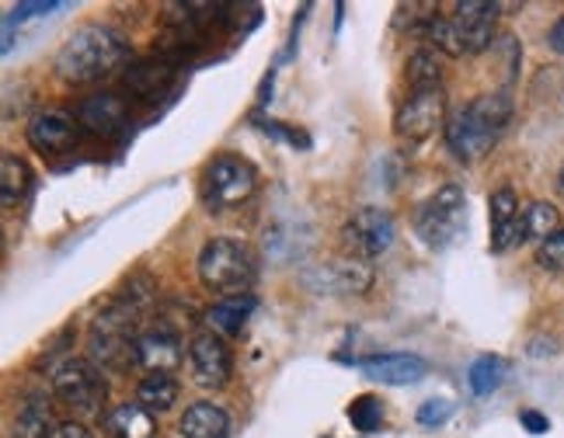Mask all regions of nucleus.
Returning a JSON list of instances; mask_svg holds the SVG:
<instances>
[{"mask_svg": "<svg viewBox=\"0 0 564 438\" xmlns=\"http://www.w3.org/2000/svg\"><path fill=\"white\" fill-rule=\"evenodd\" d=\"M129 59V42L108 25H88L74 32L56 56V74L67 84H95L116 74Z\"/></svg>", "mask_w": 564, "mask_h": 438, "instance_id": "obj_1", "label": "nucleus"}, {"mask_svg": "<svg viewBox=\"0 0 564 438\" xmlns=\"http://www.w3.org/2000/svg\"><path fill=\"white\" fill-rule=\"evenodd\" d=\"M502 8L488 4V0H464V4L453 8L449 18H429L425 21V35H429V50L449 53V56H477L485 53L495 42V25Z\"/></svg>", "mask_w": 564, "mask_h": 438, "instance_id": "obj_2", "label": "nucleus"}, {"mask_svg": "<svg viewBox=\"0 0 564 438\" xmlns=\"http://www.w3.org/2000/svg\"><path fill=\"white\" fill-rule=\"evenodd\" d=\"M512 116V101L506 95H485L474 98L467 108L453 112L446 122V146L457 153L460 161H481L485 153L498 143L502 129Z\"/></svg>", "mask_w": 564, "mask_h": 438, "instance_id": "obj_3", "label": "nucleus"}, {"mask_svg": "<svg viewBox=\"0 0 564 438\" xmlns=\"http://www.w3.org/2000/svg\"><path fill=\"white\" fill-rule=\"evenodd\" d=\"M199 282L216 293V296H245L254 278H258V265L254 254L248 251V244L234 237H213L209 244L199 251Z\"/></svg>", "mask_w": 564, "mask_h": 438, "instance_id": "obj_4", "label": "nucleus"}, {"mask_svg": "<svg viewBox=\"0 0 564 438\" xmlns=\"http://www.w3.org/2000/svg\"><path fill=\"white\" fill-rule=\"evenodd\" d=\"M137 310L126 303H112L101 310L88 331V352L91 362L101 365L105 372H129L137 359Z\"/></svg>", "mask_w": 564, "mask_h": 438, "instance_id": "obj_5", "label": "nucleus"}, {"mask_svg": "<svg viewBox=\"0 0 564 438\" xmlns=\"http://www.w3.org/2000/svg\"><path fill=\"white\" fill-rule=\"evenodd\" d=\"M254 188H258V171L245 157H237V153H220L203 171V202L213 212L248 202Z\"/></svg>", "mask_w": 564, "mask_h": 438, "instance_id": "obj_6", "label": "nucleus"}, {"mask_svg": "<svg viewBox=\"0 0 564 438\" xmlns=\"http://www.w3.org/2000/svg\"><path fill=\"white\" fill-rule=\"evenodd\" d=\"M415 227L419 237L432 251H443L449 248L453 240L460 237V230L467 227V199H464V188L460 185H443L432 199L419 209L415 216Z\"/></svg>", "mask_w": 564, "mask_h": 438, "instance_id": "obj_7", "label": "nucleus"}, {"mask_svg": "<svg viewBox=\"0 0 564 438\" xmlns=\"http://www.w3.org/2000/svg\"><path fill=\"white\" fill-rule=\"evenodd\" d=\"M394 237H398L394 219H390L387 209H377V206L356 209L341 223V248H345V254L359 258V261H373L383 251H390Z\"/></svg>", "mask_w": 564, "mask_h": 438, "instance_id": "obj_8", "label": "nucleus"}, {"mask_svg": "<svg viewBox=\"0 0 564 438\" xmlns=\"http://www.w3.org/2000/svg\"><path fill=\"white\" fill-rule=\"evenodd\" d=\"M303 286L317 296H362L373 286V269L370 261L341 254L303 272Z\"/></svg>", "mask_w": 564, "mask_h": 438, "instance_id": "obj_9", "label": "nucleus"}, {"mask_svg": "<svg viewBox=\"0 0 564 438\" xmlns=\"http://www.w3.org/2000/svg\"><path fill=\"white\" fill-rule=\"evenodd\" d=\"M53 393L59 404H67L80 414H98L105 404V380L95 362L67 359L53 372Z\"/></svg>", "mask_w": 564, "mask_h": 438, "instance_id": "obj_10", "label": "nucleus"}, {"mask_svg": "<svg viewBox=\"0 0 564 438\" xmlns=\"http://www.w3.org/2000/svg\"><path fill=\"white\" fill-rule=\"evenodd\" d=\"M446 95H443V87L440 91H411L401 108H398V116H394V129H398V136L411 140V143H422L429 140L432 133H440V129H446Z\"/></svg>", "mask_w": 564, "mask_h": 438, "instance_id": "obj_11", "label": "nucleus"}, {"mask_svg": "<svg viewBox=\"0 0 564 438\" xmlns=\"http://www.w3.org/2000/svg\"><path fill=\"white\" fill-rule=\"evenodd\" d=\"M188 362L195 372V383L199 386H227L230 383V372H234V359H230V348L220 335L203 331L195 335L188 344Z\"/></svg>", "mask_w": 564, "mask_h": 438, "instance_id": "obj_12", "label": "nucleus"}, {"mask_svg": "<svg viewBox=\"0 0 564 438\" xmlns=\"http://www.w3.org/2000/svg\"><path fill=\"white\" fill-rule=\"evenodd\" d=\"M488 209H491V254H509L512 248L523 244L527 230H523V209H519L516 191L498 188Z\"/></svg>", "mask_w": 564, "mask_h": 438, "instance_id": "obj_13", "label": "nucleus"}, {"mask_svg": "<svg viewBox=\"0 0 564 438\" xmlns=\"http://www.w3.org/2000/svg\"><path fill=\"white\" fill-rule=\"evenodd\" d=\"M359 369L383 386H411V383L429 376V362L422 355H411V352H387V355L362 359Z\"/></svg>", "mask_w": 564, "mask_h": 438, "instance_id": "obj_14", "label": "nucleus"}, {"mask_svg": "<svg viewBox=\"0 0 564 438\" xmlns=\"http://www.w3.org/2000/svg\"><path fill=\"white\" fill-rule=\"evenodd\" d=\"M25 133H29L32 150L63 153V150H70L74 140H77V116H67V112H56V108H50V112H39L29 122Z\"/></svg>", "mask_w": 564, "mask_h": 438, "instance_id": "obj_15", "label": "nucleus"}, {"mask_svg": "<svg viewBox=\"0 0 564 438\" xmlns=\"http://www.w3.org/2000/svg\"><path fill=\"white\" fill-rule=\"evenodd\" d=\"M137 359H140L143 369L167 372V376H171V369H178V362H182V341H178L175 331H164V327H158V331L140 335Z\"/></svg>", "mask_w": 564, "mask_h": 438, "instance_id": "obj_16", "label": "nucleus"}, {"mask_svg": "<svg viewBox=\"0 0 564 438\" xmlns=\"http://www.w3.org/2000/svg\"><path fill=\"white\" fill-rule=\"evenodd\" d=\"M126 122V101L119 95H91L77 105V125L88 133H116Z\"/></svg>", "mask_w": 564, "mask_h": 438, "instance_id": "obj_17", "label": "nucleus"}, {"mask_svg": "<svg viewBox=\"0 0 564 438\" xmlns=\"http://www.w3.org/2000/svg\"><path fill=\"white\" fill-rule=\"evenodd\" d=\"M105 431L108 438H158V418L140 401L119 404L105 414Z\"/></svg>", "mask_w": 564, "mask_h": 438, "instance_id": "obj_18", "label": "nucleus"}, {"mask_svg": "<svg viewBox=\"0 0 564 438\" xmlns=\"http://www.w3.org/2000/svg\"><path fill=\"white\" fill-rule=\"evenodd\" d=\"M254 296L245 293V296H227L220 303H213L209 310H206V327L213 335H220V338H234V335H241L245 331V324L248 317L254 314Z\"/></svg>", "mask_w": 564, "mask_h": 438, "instance_id": "obj_19", "label": "nucleus"}, {"mask_svg": "<svg viewBox=\"0 0 564 438\" xmlns=\"http://www.w3.org/2000/svg\"><path fill=\"white\" fill-rule=\"evenodd\" d=\"M53 428H56V425H53L50 397H46V393H29V397L21 401L18 414H14L11 438H46Z\"/></svg>", "mask_w": 564, "mask_h": 438, "instance_id": "obj_20", "label": "nucleus"}, {"mask_svg": "<svg viewBox=\"0 0 564 438\" xmlns=\"http://www.w3.org/2000/svg\"><path fill=\"white\" fill-rule=\"evenodd\" d=\"M227 431H230V421L224 407L206 404V401L192 404L182 418V438H227Z\"/></svg>", "mask_w": 564, "mask_h": 438, "instance_id": "obj_21", "label": "nucleus"}, {"mask_svg": "<svg viewBox=\"0 0 564 438\" xmlns=\"http://www.w3.org/2000/svg\"><path fill=\"white\" fill-rule=\"evenodd\" d=\"M0 195H4V209H14L25 202V195L32 188V171L29 164L14 157V153H4V161H0Z\"/></svg>", "mask_w": 564, "mask_h": 438, "instance_id": "obj_22", "label": "nucleus"}, {"mask_svg": "<svg viewBox=\"0 0 564 438\" xmlns=\"http://www.w3.org/2000/svg\"><path fill=\"white\" fill-rule=\"evenodd\" d=\"M137 401L147 410H154V414L171 410V407H175V401H178V383H175V376H167V372H150V376L140 383V390H137Z\"/></svg>", "mask_w": 564, "mask_h": 438, "instance_id": "obj_23", "label": "nucleus"}, {"mask_svg": "<svg viewBox=\"0 0 564 438\" xmlns=\"http://www.w3.org/2000/svg\"><path fill=\"white\" fill-rule=\"evenodd\" d=\"M408 80L411 91H440L443 84V59L436 50H419L408 59Z\"/></svg>", "mask_w": 564, "mask_h": 438, "instance_id": "obj_24", "label": "nucleus"}, {"mask_svg": "<svg viewBox=\"0 0 564 438\" xmlns=\"http://www.w3.org/2000/svg\"><path fill=\"white\" fill-rule=\"evenodd\" d=\"M509 376V362L498 359V355H481L470 369H467V386L477 393V397H488L498 386L506 383Z\"/></svg>", "mask_w": 564, "mask_h": 438, "instance_id": "obj_25", "label": "nucleus"}, {"mask_svg": "<svg viewBox=\"0 0 564 438\" xmlns=\"http://www.w3.org/2000/svg\"><path fill=\"white\" fill-rule=\"evenodd\" d=\"M171 80V67L164 59H147V63H137L133 70L126 74V87L129 91H137V95H150V91H158L161 84Z\"/></svg>", "mask_w": 564, "mask_h": 438, "instance_id": "obj_26", "label": "nucleus"}, {"mask_svg": "<svg viewBox=\"0 0 564 438\" xmlns=\"http://www.w3.org/2000/svg\"><path fill=\"white\" fill-rule=\"evenodd\" d=\"M523 230H527V240H540V244H544L547 237H554L561 230L557 209L551 202H530L523 209Z\"/></svg>", "mask_w": 564, "mask_h": 438, "instance_id": "obj_27", "label": "nucleus"}, {"mask_svg": "<svg viewBox=\"0 0 564 438\" xmlns=\"http://www.w3.org/2000/svg\"><path fill=\"white\" fill-rule=\"evenodd\" d=\"M349 421L362 435L377 431L383 425V404H380V397H373V393H362V397H356L349 404Z\"/></svg>", "mask_w": 564, "mask_h": 438, "instance_id": "obj_28", "label": "nucleus"}, {"mask_svg": "<svg viewBox=\"0 0 564 438\" xmlns=\"http://www.w3.org/2000/svg\"><path fill=\"white\" fill-rule=\"evenodd\" d=\"M536 265L547 272H564V227L536 248Z\"/></svg>", "mask_w": 564, "mask_h": 438, "instance_id": "obj_29", "label": "nucleus"}, {"mask_svg": "<svg viewBox=\"0 0 564 438\" xmlns=\"http://www.w3.org/2000/svg\"><path fill=\"white\" fill-rule=\"evenodd\" d=\"M453 414V404L446 401V397H432V401H425L422 407H419V425H425V428H440L446 418Z\"/></svg>", "mask_w": 564, "mask_h": 438, "instance_id": "obj_30", "label": "nucleus"}, {"mask_svg": "<svg viewBox=\"0 0 564 438\" xmlns=\"http://www.w3.org/2000/svg\"><path fill=\"white\" fill-rule=\"evenodd\" d=\"M46 438H95L91 428H84L80 421H59Z\"/></svg>", "mask_w": 564, "mask_h": 438, "instance_id": "obj_31", "label": "nucleus"}, {"mask_svg": "<svg viewBox=\"0 0 564 438\" xmlns=\"http://www.w3.org/2000/svg\"><path fill=\"white\" fill-rule=\"evenodd\" d=\"M519 421H523V428H530L533 435H544L551 428V421L544 418V414H536V410H523V414H519Z\"/></svg>", "mask_w": 564, "mask_h": 438, "instance_id": "obj_32", "label": "nucleus"}, {"mask_svg": "<svg viewBox=\"0 0 564 438\" xmlns=\"http://www.w3.org/2000/svg\"><path fill=\"white\" fill-rule=\"evenodd\" d=\"M547 42H551V50H554V53H561V56H564V18H557L554 25H551Z\"/></svg>", "mask_w": 564, "mask_h": 438, "instance_id": "obj_33", "label": "nucleus"}, {"mask_svg": "<svg viewBox=\"0 0 564 438\" xmlns=\"http://www.w3.org/2000/svg\"><path fill=\"white\" fill-rule=\"evenodd\" d=\"M59 4H18V14H50V11H56Z\"/></svg>", "mask_w": 564, "mask_h": 438, "instance_id": "obj_34", "label": "nucleus"}, {"mask_svg": "<svg viewBox=\"0 0 564 438\" xmlns=\"http://www.w3.org/2000/svg\"><path fill=\"white\" fill-rule=\"evenodd\" d=\"M557 191L564 195V164H561V171H557Z\"/></svg>", "mask_w": 564, "mask_h": 438, "instance_id": "obj_35", "label": "nucleus"}]
</instances>
